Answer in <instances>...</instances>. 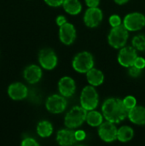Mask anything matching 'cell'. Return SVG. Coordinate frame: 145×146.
Wrapping results in <instances>:
<instances>
[{
  "label": "cell",
  "instance_id": "obj_1",
  "mask_svg": "<svg viewBox=\"0 0 145 146\" xmlns=\"http://www.w3.org/2000/svg\"><path fill=\"white\" fill-rule=\"evenodd\" d=\"M128 112L129 110L121 98H107L102 105V113L104 119L115 124L124 121L128 116Z\"/></svg>",
  "mask_w": 145,
  "mask_h": 146
},
{
  "label": "cell",
  "instance_id": "obj_2",
  "mask_svg": "<svg viewBox=\"0 0 145 146\" xmlns=\"http://www.w3.org/2000/svg\"><path fill=\"white\" fill-rule=\"evenodd\" d=\"M129 37V31L121 24L118 27H112L108 36V42L115 49H121L126 46Z\"/></svg>",
  "mask_w": 145,
  "mask_h": 146
},
{
  "label": "cell",
  "instance_id": "obj_3",
  "mask_svg": "<svg viewBox=\"0 0 145 146\" xmlns=\"http://www.w3.org/2000/svg\"><path fill=\"white\" fill-rule=\"evenodd\" d=\"M87 110L82 106L73 107L65 115L64 124L68 128L74 129L79 127L85 121L86 118Z\"/></svg>",
  "mask_w": 145,
  "mask_h": 146
},
{
  "label": "cell",
  "instance_id": "obj_4",
  "mask_svg": "<svg viewBox=\"0 0 145 146\" xmlns=\"http://www.w3.org/2000/svg\"><path fill=\"white\" fill-rule=\"evenodd\" d=\"M80 106L87 111L95 110L99 103V96L95 86L90 85L83 88L80 93Z\"/></svg>",
  "mask_w": 145,
  "mask_h": 146
},
{
  "label": "cell",
  "instance_id": "obj_5",
  "mask_svg": "<svg viewBox=\"0 0 145 146\" xmlns=\"http://www.w3.org/2000/svg\"><path fill=\"white\" fill-rule=\"evenodd\" d=\"M73 68L79 74H86L94 66V57L88 51L78 53L72 62Z\"/></svg>",
  "mask_w": 145,
  "mask_h": 146
},
{
  "label": "cell",
  "instance_id": "obj_6",
  "mask_svg": "<svg viewBox=\"0 0 145 146\" xmlns=\"http://www.w3.org/2000/svg\"><path fill=\"white\" fill-rule=\"evenodd\" d=\"M123 25L129 32L139 31L145 27V15L139 12L129 13L125 16Z\"/></svg>",
  "mask_w": 145,
  "mask_h": 146
},
{
  "label": "cell",
  "instance_id": "obj_7",
  "mask_svg": "<svg viewBox=\"0 0 145 146\" xmlns=\"http://www.w3.org/2000/svg\"><path fill=\"white\" fill-rule=\"evenodd\" d=\"M67 105L68 103L65 97L61 94L51 95L45 102L46 110L52 114H61L64 112L67 109Z\"/></svg>",
  "mask_w": 145,
  "mask_h": 146
},
{
  "label": "cell",
  "instance_id": "obj_8",
  "mask_svg": "<svg viewBox=\"0 0 145 146\" xmlns=\"http://www.w3.org/2000/svg\"><path fill=\"white\" fill-rule=\"evenodd\" d=\"M57 56L50 48L42 49L38 53V62L46 70H52L57 65Z\"/></svg>",
  "mask_w": 145,
  "mask_h": 146
},
{
  "label": "cell",
  "instance_id": "obj_9",
  "mask_svg": "<svg viewBox=\"0 0 145 146\" xmlns=\"http://www.w3.org/2000/svg\"><path fill=\"white\" fill-rule=\"evenodd\" d=\"M115 124L114 122L106 121L98 127V135L103 141L111 143L117 139L118 129Z\"/></svg>",
  "mask_w": 145,
  "mask_h": 146
},
{
  "label": "cell",
  "instance_id": "obj_10",
  "mask_svg": "<svg viewBox=\"0 0 145 146\" xmlns=\"http://www.w3.org/2000/svg\"><path fill=\"white\" fill-rule=\"evenodd\" d=\"M137 57V50L133 46H124L120 49L117 58L119 63L121 66L125 68H129L134 65Z\"/></svg>",
  "mask_w": 145,
  "mask_h": 146
},
{
  "label": "cell",
  "instance_id": "obj_11",
  "mask_svg": "<svg viewBox=\"0 0 145 146\" xmlns=\"http://www.w3.org/2000/svg\"><path fill=\"white\" fill-rule=\"evenodd\" d=\"M103 19V11L98 7L88 8L84 15V22L90 28L97 27L100 25Z\"/></svg>",
  "mask_w": 145,
  "mask_h": 146
},
{
  "label": "cell",
  "instance_id": "obj_12",
  "mask_svg": "<svg viewBox=\"0 0 145 146\" xmlns=\"http://www.w3.org/2000/svg\"><path fill=\"white\" fill-rule=\"evenodd\" d=\"M59 38L66 45L72 44L76 39V29L72 23L66 22L59 27Z\"/></svg>",
  "mask_w": 145,
  "mask_h": 146
},
{
  "label": "cell",
  "instance_id": "obj_13",
  "mask_svg": "<svg viewBox=\"0 0 145 146\" xmlns=\"http://www.w3.org/2000/svg\"><path fill=\"white\" fill-rule=\"evenodd\" d=\"M58 91L61 95L65 98L72 97L76 91V84L73 78L63 76L58 82Z\"/></svg>",
  "mask_w": 145,
  "mask_h": 146
},
{
  "label": "cell",
  "instance_id": "obj_14",
  "mask_svg": "<svg viewBox=\"0 0 145 146\" xmlns=\"http://www.w3.org/2000/svg\"><path fill=\"white\" fill-rule=\"evenodd\" d=\"M8 95L12 100L21 101L27 97L28 90L24 84L21 82H15L9 86Z\"/></svg>",
  "mask_w": 145,
  "mask_h": 146
},
{
  "label": "cell",
  "instance_id": "obj_15",
  "mask_svg": "<svg viewBox=\"0 0 145 146\" xmlns=\"http://www.w3.org/2000/svg\"><path fill=\"white\" fill-rule=\"evenodd\" d=\"M43 73L39 66L32 64L27 66L23 71V77L26 81L31 85L38 83L42 78Z\"/></svg>",
  "mask_w": 145,
  "mask_h": 146
},
{
  "label": "cell",
  "instance_id": "obj_16",
  "mask_svg": "<svg viewBox=\"0 0 145 146\" xmlns=\"http://www.w3.org/2000/svg\"><path fill=\"white\" fill-rule=\"evenodd\" d=\"M56 142L62 146L74 145L77 142L75 139V131L68 127L59 130L56 133Z\"/></svg>",
  "mask_w": 145,
  "mask_h": 146
},
{
  "label": "cell",
  "instance_id": "obj_17",
  "mask_svg": "<svg viewBox=\"0 0 145 146\" xmlns=\"http://www.w3.org/2000/svg\"><path fill=\"white\" fill-rule=\"evenodd\" d=\"M128 119L136 125H145V107L136 105L128 112Z\"/></svg>",
  "mask_w": 145,
  "mask_h": 146
},
{
  "label": "cell",
  "instance_id": "obj_18",
  "mask_svg": "<svg viewBox=\"0 0 145 146\" xmlns=\"http://www.w3.org/2000/svg\"><path fill=\"white\" fill-rule=\"evenodd\" d=\"M86 80L90 85L93 86H98L103 83L104 74L100 69L92 68L86 73Z\"/></svg>",
  "mask_w": 145,
  "mask_h": 146
},
{
  "label": "cell",
  "instance_id": "obj_19",
  "mask_svg": "<svg viewBox=\"0 0 145 146\" xmlns=\"http://www.w3.org/2000/svg\"><path fill=\"white\" fill-rule=\"evenodd\" d=\"M103 118L104 117L103 114L95 110H92L87 111L85 121L92 127H98L103 122Z\"/></svg>",
  "mask_w": 145,
  "mask_h": 146
},
{
  "label": "cell",
  "instance_id": "obj_20",
  "mask_svg": "<svg viewBox=\"0 0 145 146\" xmlns=\"http://www.w3.org/2000/svg\"><path fill=\"white\" fill-rule=\"evenodd\" d=\"M62 7L64 10L71 15H79L82 10V4L79 0H64Z\"/></svg>",
  "mask_w": 145,
  "mask_h": 146
},
{
  "label": "cell",
  "instance_id": "obj_21",
  "mask_svg": "<svg viewBox=\"0 0 145 146\" xmlns=\"http://www.w3.org/2000/svg\"><path fill=\"white\" fill-rule=\"evenodd\" d=\"M134 136V131L133 129L129 126H122L120 128H118L117 131V139L120 142L126 143L132 139Z\"/></svg>",
  "mask_w": 145,
  "mask_h": 146
},
{
  "label": "cell",
  "instance_id": "obj_22",
  "mask_svg": "<svg viewBox=\"0 0 145 146\" xmlns=\"http://www.w3.org/2000/svg\"><path fill=\"white\" fill-rule=\"evenodd\" d=\"M53 133V126L49 121H41L37 125V133L41 138H48Z\"/></svg>",
  "mask_w": 145,
  "mask_h": 146
},
{
  "label": "cell",
  "instance_id": "obj_23",
  "mask_svg": "<svg viewBox=\"0 0 145 146\" xmlns=\"http://www.w3.org/2000/svg\"><path fill=\"white\" fill-rule=\"evenodd\" d=\"M132 46L139 51L145 50V35L144 34H138L133 37L132 40Z\"/></svg>",
  "mask_w": 145,
  "mask_h": 146
},
{
  "label": "cell",
  "instance_id": "obj_24",
  "mask_svg": "<svg viewBox=\"0 0 145 146\" xmlns=\"http://www.w3.org/2000/svg\"><path fill=\"white\" fill-rule=\"evenodd\" d=\"M123 103L125 104V106L130 110L131 109L134 108L137 105V99L135 97L133 96H126L124 99H123Z\"/></svg>",
  "mask_w": 145,
  "mask_h": 146
},
{
  "label": "cell",
  "instance_id": "obj_25",
  "mask_svg": "<svg viewBox=\"0 0 145 146\" xmlns=\"http://www.w3.org/2000/svg\"><path fill=\"white\" fill-rule=\"evenodd\" d=\"M128 68H129V69H128V74H129V75H130L131 77H132V78H138V77H139V76L142 74L143 69L138 68L136 67L135 65H132V66L129 67Z\"/></svg>",
  "mask_w": 145,
  "mask_h": 146
},
{
  "label": "cell",
  "instance_id": "obj_26",
  "mask_svg": "<svg viewBox=\"0 0 145 146\" xmlns=\"http://www.w3.org/2000/svg\"><path fill=\"white\" fill-rule=\"evenodd\" d=\"M109 24L112 27H118V26L121 25V19L120 15H112L109 17Z\"/></svg>",
  "mask_w": 145,
  "mask_h": 146
},
{
  "label": "cell",
  "instance_id": "obj_27",
  "mask_svg": "<svg viewBox=\"0 0 145 146\" xmlns=\"http://www.w3.org/2000/svg\"><path fill=\"white\" fill-rule=\"evenodd\" d=\"M22 146H38L39 144L32 138H25L21 144Z\"/></svg>",
  "mask_w": 145,
  "mask_h": 146
},
{
  "label": "cell",
  "instance_id": "obj_28",
  "mask_svg": "<svg viewBox=\"0 0 145 146\" xmlns=\"http://www.w3.org/2000/svg\"><path fill=\"white\" fill-rule=\"evenodd\" d=\"M86 138V133L84 130H76L75 131V139L76 141H83Z\"/></svg>",
  "mask_w": 145,
  "mask_h": 146
},
{
  "label": "cell",
  "instance_id": "obj_29",
  "mask_svg": "<svg viewBox=\"0 0 145 146\" xmlns=\"http://www.w3.org/2000/svg\"><path fill=\"white\" fill-rule=\"evenodd\" d=\"M44 2L50 7H59L63 4L64 0H44Z\"/></svg>",
  "mask_w": 145,
  "mask_h": 146
},
{
  "label": "cell",
  "instance_id": "obj_30",
  "mask_svg": "<svg viewBox=\"0 0 145 146\" xmlns=\"http://www.w3.org/2000/svg\"><path fill=\"white\" fill-rule=\"evenodd\" d=\"M134 65L136 67H138V68H141V69H144L145 68V59L144 57H137L135 62H134Z\"/></svg>",
  "mask_w": 145,
  "mask_h": 146
},
{
  "label": "cell",
  "instance_id": "obj_31",
  "mask_svg": "<svg viewBox=\"0 0 145 146\" xmlns=\"http://www.w3.org/2000/svg\"><path fill=\"white\" fill-rule=\"evenodd\" d=\"M86 5L88 8H94V7H98L100 3V0H85Z\"/></svg>",
  "mask_w": 145,
  "mask_h": 146
},
{
  "label": "cell",
  "instance_id": "obj_32",
  "mask_svg": "<svg viewBox=\"0 0 145 146\" xmlns=\"http://www.w3.org/2000/svg\"><path fill=\"white\" fill-rule=\"evenodd\" d=\"M56 22L57 26L61 27L63 24H65L66 22H68V21H67V19H66L65 16H63V15H58L56 17Z\"/></svg>",
  "mask_w": 145,
  "mask_h": 146
},
{
  "label": "cell",
  "instance_id": "obj_33",
  "mask_svg": "<svg viewBox=\"0 0 145 146\" xmlns=\"http://www.w3.org/2000/svg\"><path fill=\"white\" fill-rule=\"evenodd\" d=\"M117 4H119V5H122V4H125V3H126L129 0H114Z\"/></svg>",
  "mask_w": 145,
  "mask_h": 146
}]
</instances>
